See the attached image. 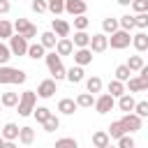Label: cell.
I'll list each match as a JSON object with an SVG mask.
<instances>
[{
    "instance_id": "1",
    "label": "cell",
    "mask_w": 148,
    "mask_h": 148,
    "mask_svg": "<svg viewBox=\"0 0 148 148\" xmlns=\"http://www.w3.org/2000/svg\"><path fill=\"white\" fill-rule=\"evenodd\" d=\"M28 74L18 67H9V65H0V83L9 86V83H25Z\"/></svg>"
},
{
    "instance_id": "2",
    "label": "cell",
    "mask_w": 148,
    "mask_h": 148,
    "mask_svg": "<svg viewBox=\"0 0 148 148\" xmlns=\"http://www.w3.org/2000/svg\"><path fill=\"white\" fill-rule=\"evenodd\" d=\"M46 67H49V72H51V76L56 79V81H60V79H67V69L62 67V62H60V56L56 53V51H51V53H46Z\"/></svg>"
},
{
    "instance_id": "3",
    "label": "cell",
    "mask_w": 148,
    "mask_h": 148,
    "mask_svg": "<svg viewBox=\"0 0 148 148\" xmlns=\"http://www.w3.org/2000/svg\"><path fill=\"white\" fill-rule=\"evenodd\" d=\"M35 104H37V92L35 90H23L21 92V99H18V116H30L35 111Z\"/></svg>"
},
{
    "instance_id": "4",
    "label": "cell",
    "mask_w": 148,
    "mask_h": 148,
    "mask_svg": "<svg viewBox=\"0 0 148 148\" xmlns=\"http://www.w3.org/2000/svg\"><path fill=\"white\" fill-rule=\"evenodd\" d=\"M14 30H16V35H21V37H25V39L37 37V25H32L28 18H16V21H14Z\"/></svg>"
},
{
    "instance_id": "5",
    "label": "cell",
    "mask_w": 148,
    "mask_h": 148,
    "mask_svg": "<svg viewBox=\"0 0 148 148\" xmlns=\"http://www.w3.org/2000/svg\"><path fill=\"white\" fill-rule=\"evenodd\" d=\"M130 44H132V35L125 32V30H118V32H113V35L109 37V46L116 49V51H123V49H127Z\"/></svg>"
},
{
    "instance_id": "6",
    "label": "cell",
    "mask_w": 148,
    "mask_h": 148,
    "mask_svg": "<svg viewBox=\"0 0 148 148\" xmlns=\"http://www.w3.org/2000/svg\"><path fill=\"white\" fill-rule=\"evenodd\" d=\"M56 90H58V81H56V79H44V81H39V86H37V95H39L42 99L53 97Z\"/></svg>"
},
{
    "instance_id": "7",
    "label": "cell",
    "mask_w": 148,
    "mask_h": 148,
    "mask_svg": "<svg viewBox=\"0 0 148 148\" xmlns=\"http://www.w3.org/2000/svg\"><path fill=\"white\" fill-rule=\"evenodd\" d=\"M28 39L21 37V35H14L9 39V49H12V56H28Z\"/></svg>"
},
{
    "instance_id": "8",
    "label": "cell",
    "mask_w": 148,
    "mask_h": 148,
    "mask_svg": "<svg viewBox=\"0 0 148 148\" xmlns=\"http://www.w3.org/2000/svg\"><path fill=\"white\" fill-rule=\"evenodd\" d=\"M113 106H116V97H111L109 92H104V95H99L95 99V111L97 113H109Z\"/></svg>"
},
{
    "instance_id": "9",
    "label": "cell",
    "mask_w": 148,
    "mask_h": 148,
    "mask_svg": "<svg viewBox=\"0 0 148 148\" xmlns=\"http://www.w3.org/2000/svg\"><path fill=\"white\" fill-rule=\"evenodd\" d=\"M106 49H109V37L104 32H97L90 37V51L92 53H104Z\"/></svg>"
},
{
    "instance_id": "10",
    "label": "cell",
    "mask_w": 148,
    "mask_h": 148,
    "mask_svg": "<svg viewBox=\"0 0 148 148\" xmlns=\"http://www.w3.org/2000/svg\"><path fill=\"white\" fill-rule=\"evenodd\" d=\"M86 9H88L86 0H65V12L72 16H83Z\"/></svg>"
},
{
    "instance_id": "11",
    "label": "cell",
    "mask_w": 148,
    "mask_h": 148,
    "mask_svg": "<svg viewBox=\"0 0 148 148\" xmlns=\"http://www.w3.org/2000/svg\"><path fill=\"white\" fill-rule=\"evenodd\" d=\"M120 123L125 125L127 134H132V132H139V130H141V118H139L136 113H125V116L120 118Z\"/></svg>"
},
{
    "instance_id": "12",
    "label": "cell",
    "mask_w": 148,
    "mask_h": 148,
    "mask_svg": "<svg viewBox=\"0 0 148 148\" xmlns=\"http://www.w3.org/2000/svg\"><path fill=\"white\" fill-rule=\"evenodd\" d=\"M51 30L58 35V39H62V37H69V30H72V25H69L67 21H62V18H53V23H51Z\"/></svg>"
},
{
    "instance_id": "13",
    "label": "cell",
    "mask_w": 148,
    "mask_h": 148,
    "mask_svg": "<svg viewBox=\"0 0 148 148\" xmlns=\"http://www.w3.org/2000/svg\"><path fill=\"white\" fill-rule=\"evenodd\" d=\"M90 62H92V51H90V49H76V51H74V65L86 67V65H90Z\"/></svg>"
},
{
    "instance_id": "14",
    "label": "cell",
    "mask_w": 148,
    "mask_h": 148,
    "mask_svg": "<svg viewBox=\"0 0 148 148\" xmlns=\"http://www.w3.org/2000/svg\"><path fill=\"white\" fill-rule=\"evenodd\" d=\"M56 53L62 58V56H72L74 53V42L69 39V37H62V39H58V44H56Z\"/></svg>"
},
{
    "instance_id": "15",
    "label": "cell",
    "mask_w": 148,
    "mask_h": 148,
    "mask_svg": "<svg viewBox=\"0 0 148 148\" xmlns=\"http://www.w3.org/2000/svg\"><path fill=\"white\" fill-rule=\"evenodd\" d=\"M134 106H136V99L132 97V92H125L123 97H118V109H120V111L134 113Z\"/></svg>"
},
{
    "instance_id": "16",
    "label": "cell",
    "mask_w": 148,
    "mask_h": 148,
    "mask_svg": "<svg viewBox=\"0 0 148 148\" xmlns=\"http://www.w3.org/2000/svg\"><path fill=\"white\" fill-rule=\"evenodd\" d=\"M109 146H111V136H109V132L97 130V132L92 134V148H109Z\"/></svg>"
},
{
    "instance_id": "17",
    "label": "cell",
    "mask_w": 148,
    "mask_h": 148,
    "mask_svg": "<svg viewBox=\"0 0 148 148\" xmlns=\"http://www.w3.org/2000/svg\"><path fill=\"white\" fill-rule=\"evenodd\" d=\"M76 109H79V104H76V99H72V97H62V99L58 102V111L65 113V116H72Z\"/></svg>"
},
{
    "instance_id": "18",
    "label": "cell",
    "mask_w": 148,
    "mask_h": 148,
    "mask_svg": "<svg viewBox=\"0 0 148 148\" xmlns=\"http://www.w3.org/2000/svg\"><path fill=\"white\" fill-rule=\"evenodd\" d=\"M132 46H134L139 53L148 51V32H136V35H132Z\"/></svg>"
},
{
    "instance_id": "19",
    "label": "cell",
    "mask_w": 148,
    "mask_h": 148,
    "mask_svg": "<svg viewBox=\"0 0 148 148\" xmlns=\"http://www.w3.org/2000/svg\"><path fill=\"white\" fill-rule=\"evenodd\" d=\"M90 37L92 35H88L86 30H76L74 32V46L76 49H90Z\"/></svg>"
},
{
    "instance_id": "20",
    "label": "cell",
    "mask_w": 148,
    "mask_h": 148,
    "mask_svg": "<svg viewBox=\"0 0 148 148\" xmlns=\"http://www.w3.org/2000/svg\"><path fill=\"white\" fill-rule=\"evenodd\" d=\"M18 132H21V127L16 125V123H7L5 127H2V139L5 141H14V139H18Z\"/></svg>"
},
{
    "instance_id": "21",
    "label": "cell",
    "mask_w": 148,
    "mask_h": 148,
    "mask_svg": "<svg viewBox=\"0 0 148 148\" xmlns=\"http://www.w3.org/2000/svg\"><path fill=\"white\" fill-rule=\"evenodd\" d=\"M127 90H130V92H143V90L148 92V83H146L141 76H132V79L127 81Z\"/></svg>"
},
{
    "instance_id": "22",
    "label": "cell",
    "mask_w": 148,
    "mask_h": 148,
    "mask_svg": "<svg viewBox=\"0 0 148 148\" xmlns=\"http://www.w3.org/2000/svg\"><path fill=\"white\" fill-rule=\"evenodd\" d=\"M102 30H104V35H113V32L120 30V21L113 18V16H106V18L102 21Z\"/></svg>"
},
{
    "instance_id": "23",
    "label": "cell",
    "mask_w": 148,
    "mask_h": 148,
    "mask_svg": "<svg viewBox=\"0 0 148 148\" xmlns=\"http://www.w3.org/2000/svg\"><path fill=\"white\" fill-rule=\"evenodd\" d=\"M39 44H42L44 49H53V51H56V44H58V39H56V32H53V30H46V32H42V35H39Z\"/></svg>"
},
{
    "instance_id": "24",
    "label": "cell",
    "mask_w": 148,
    "mask_h": 148,
    "mask_svg": "<svg viewBox=\"0 0 148 148\" xmlns=\"http://www.w3.org/2000/svg\"><path fill=\"white\" fill-rule=\"evenodd\" d=\"M28 58H32V60H39V58H46V49L39 44V42H32L30 46H28Z\"/></svg>"
},
{
    "instance_id": "25",
    "label": "cell",
    "mask_w": 148,
    "mask_h": 148,
    "mask_svg": "<svg viewBox=\"0 0 148 148\" xmlns=\"http://www.w3.org/2000/svg\"><path fill=\"white\" fill-rule=\"evenodd\" d=\"M106 90H109V95H111V97H123V95H125V83H123V81H118V79H113V81H109Z\"/></svg>"
},
{
    "instance_id": "26",
    "label": "cell",
    "mask_w": 148,
    "mask_h": 148,
    "mask_svg": "<svg viewBox=\"0 0 148 148\" xmlns=\"http://www.w3.org/2000/svg\"><path fill=\"white\" fill-rule=\"evenodd\" d=\"M106 132H109V136H111V139H120V136H125V134H127V130H125V125H123L120 120H113V123L109 125V130H106Z\"/></svg>"
},
{
    "instance_id": "27",
    "label": "cell",
    "mask_w": 148,
    "mask_h": 148,
    "mask_svg": "<svg viewBox=\"0 0 148 148\" xmlns=\"http://www.w3.org/2000/svg\"><path fill=\"white\" fill-rule=\"evenodd\" d=\"M67 81H69V83H81V81H83V67L72 65V67L67 69Z\"/></svg>"
},
{
    "instance_id": "28",
    "label": "cell",
    "mask_w": 148,
    "mask_h": 148,
    "mask_svg": "<svg viewBox=\"0 0 148 148\" xmlns=\"http://www.w3.org/2000/svg\"><path fill=\"white\" fill-rule=\"evenodd\" d=\"M32 116H35V120H37V123H42V125H44L53 113H51V109H49V106H35Z\"/></svg>"
},
{
    "instance_id": "29",
    "label": "cell",
    "mask_w": 148,
    "mask_h": 148,
    "mask_svg": "<svg viewBox=\"0 0 148 148\" xmlns=\"http://www.w3.org/2000/svg\"><path fill=\"white\" fill-rule=\"evenodd\" d=\"M18 141L23 143V146H30L32 141H35V130L32 127H21V132H18Z\"/></svg>"
},
{
    "instance_id": "30",
    "label": "cell",
    "mask_w": 148,
    "mask_h": 148,
    "mask_svg": "<svg viewBox=\"0 0 148 148\" xmlns=\"http://www.w3.org/2000/svg\"><path fill=\"white\" fill-rule=\"evenodd\" d=\"M12 37H14V23L0 18V39H12Z\"/></svg>"
},
{
    "instance_id": "31",
    "label": "cell",
    "mask_w": 148,
    "mask_h": 148,
    "mask_svg": "<svg viewBox=\"0 0 148 148\" xmlns=\"http://www.w3.org/2000/svg\"><path fill=\"white\" fill-rule=\"evenodd\" d=\"M18 99H21L18 92H2L0 104H2V106H18Z\"/></svg>"
},
{
    "instance_id": "32",
    "label": "cell",
    "mask_w": 148,
    "mask_h": 148,
    "mask_svg": "<svg viewBox=\"0 0 148 148\" xmlns=\"http://www.w3.org/2000/svg\"><path fill=\"white\" fill-rule=\"evenodd\" d=\"M76 104H79L81 109H90V106H95V97H92V92H81V95L76 97Z\"/></svg>"
},
{
    "instance_id": "33",
    "label": "cell",
    "mask_w": 148,
    "mask_h": 148,
    "mask_svg": "<svg viewBox=\"0 0 148 148\" xmlns=\"http://www.w3.org/2000/svg\"><path fill=\"white\" fill-rule=\"evenodd\" d=\"M125 65L130 67V72H141L146 62H143V58H141V56H130V60H127Z\"/></svg>"
},
{
    "instance_id": "34",
    "label": "cell",
    "mask_w": 148,
    "mask_h": 148,
    "mask_svg": "<svg viewBox=\"0 0 148 148\" xmlns=\"http://www.w3.org/2000/svg\"><path fill=\"white\" fill-rule=\"evenodd\" d=\"M118 21H120V30H125V32H132V30L136 28V23H134V16H130V14L120 16Z\"/></svg>"
},
{
    "instance_id": "35",
    "label": "cell",
    "mask_w": 148,
    "mask_h": 148,
    "mask_svg": "<svg viewBox=\"0 0 148 148\" xmlns=\"http://www.w3.org/2000/svg\"><path fill=\"white\" fill-rule=\"evenodd\" d=\"M86 88H88L86 92H92V95L99 92V90H102V79H99V76H90V79L86 81Z\"/></svg>"
},
{
    "instance_id": "36",
    "label": "cell",
    "mask_w": 148,
    "mask_h": 148,
    "mask_svg": "<svg viewBox=\"0 0 148 148\" xmlns=\"http://www.w3.org/2000/svg\"><path fill=\"white\" fill-rule=\"evenodd\" d=\"M130 74H132V72H130V67H127V65H118V67H116V79H118V81L127 83V81L132 79Z\"/></svg>"
},
{
    "instance_id": "37",
    "label": "cell",
    "mask_w": 148,
    "mask_h": 148,
    "mask_svg": "<svg viewBox=\"0 0 148 148\" xmlns=\"http://www.w3.org/2000/svg\"><path fill=\"white\" fill-rule=\"evenodd\" d=\"M49 12H51L53 16L62 14V12H65V0H49Z\"/></svg>"
},
{
    "instance_id": "38",
    "label": "cell",
    "mask_w": 148,
    "mask_h": 148,
    "mask_svg": "<svg viewBox=\"0 0 148 148\" xmlns=\"http://www.w3.org/2000/svg\"><path fill=\"white\" fill-rule=\"evenodd\" d=\"M53 148H79V143H76V139H72V136H62V139L56 141Z\"/></svg>"
},
{
    "instance_id": "39",
    "label": "cell",
    "mask_w": 148,
    "mask_h": 148,
    "mask_svg": "<svg viewBox=\"0 0 148 148\" xmlns=\"http://www.w3.org/2000/svg\"><path fill=\"white\" fill-rule=\"evenodd\" d=\"M42 127H44V132H56V130L60 127V118H58V116L53 113V116H51V118H49V120H46V123H44Z\"/></svg>"
},
{
    "instance_id": "40",
    "label": "cell",
    "mask_w": 148,
    "mask_h": 148,
    "mask_svg": "<svg viewBox=\"0 0 148 148\" xmlns=\"http://www.w3.org/2000/svg\"><path fill=\"white\" fill-rule=\"evenodd\" d=\"M30 7L35 14H44V12H49V0H32Z\"/></svg>"
},
{
    "instance_id": "41",
    "label": "cell",
    "mask_w": 148,
    "mask_h": 148,
    "mask_svg": "<svg viewBox=\"0 0 148 148\" xmlns=\"http://www.w3.org/2000/svg\"><path fill=\"white\" fill-rule=\"evenodd\" d=\"M9 58H12V49L0 39V65H7V62H9Z\"/></svg>"
},
{
    "instance_id": "42",
    "label": "cell",
    "mask_w": 148,
    "mask_h": 148,
    "mask_svg": "<svg viewBox=\"0 0 148 148\" xmlns=\"http://www.w3.org/2000/svg\"><path fill=\"white\" fill-rule=\"evenodd\" d=\"M134 113H136L139 118H148V99H141V102H136V106H134Z\"/></svg>"
},
{
    "instance_id": "43",
    "label": "cell",
    "mask_w": 148,
    "mask_h": 148,
    "mask_svg": "<svg viewBox=\"0 0 148 148\" xmlns=\"http://www.w3.org/2000/svg\"><path fill=\"white\" fill-rule=\"evenodd\" d=\"M88 25H90V18H88L86 14H83V16H74V28H76V30H86Z\"/></svg>"
},
{
    "instance_id": "44",
    "label": "cell",
    "mask_w": 148,
    "mask_h": 148,
    "mask_svg": "<svg viewBox=\"0 0 148 148\" xmlns=\"http://www.w3.org/2000/svg\"><path fill=\"white\" fill-rule=\"evenodd\" d=\"M134 23H136V28H139V30H146V28H148V12L136 14V16H134Z\"/></svg>"
},
{
    "instance_id": "45",
    "label": "cell",
    "mask_w": 148,
    "mask_h": 148,
    "mask_svg": "<svg viewBox=\"0 0 148 148\" xmlns=\"http://www.w3.org/2000/svg\"><path fill=\"white\" fill-rule=\"evenodd\" d=\"M132 9H134L136 14L148 12V0H132Z\"/></svg>"
},
{
    "instance_id": "46",
    "label": "cell",
    "mask_w": 148,
    "mask_h": 148,
    "mask_svg": "<svg viewBox=\"0 0 148 148\" xmlns=\"http://www.w3.org/2000/svg\"><path fill=\"white\" fill-rule=\"evenodd\" d=\"M118 148H134V139H132V134L120 136V139H118Z\"/></svg>"
},
{
    "instance_id": "47",
    "label": "cell",
    "mask_w": 148,
    "mask_h": 148,
    "mask_svg": "<svg viewBox=\"0 0 148 148\" xmlns=\"http://www.w3.org/2000/svg\"><path fill=\"white\" fill-rule=\"evenodd\" d=\"M12 9V5H9V0H0V14H7Z\"/></svg>"
},
{
    "instance_id": "48",
    "label": "cell",
    "mask_w": 148,
    "mask_h": 148,
    "mask_svg": "<svg viewBox=\"0 0 148 148\" xmlns=\"http://www.w3.org/2000/svg\"><path fill=\"white\" fill-rule=\"evenodd\" d=\"M139 76H141V79H143V81L148 83V65H143V69L139 72Z\"/></svg>"
},
{
    "instance_id": "49",
    "label": "cell",
    "mask_w": 148,
    "mask_h": 148,
    "mask_svg": "<svg viewBox=\"0 0 148 148\" xmlns=\"http://www.w3.org/2000/svg\"><path fill=\"white\" fill-rule=\"evenodd\" d=\"M118 5H123V7H127V5H132V0H116Z\"/></svg>"
},
{
    "instance_id": "50",
    "label": "cell",
    "mask_w": 148,
    "mask_h": 148,
    "mask_svg": "<svg viewBox=\"0 0 148 148\" xmlns=\"http://www.w3.org/2000/svg\"><path fill=\"white\" fill-rule=\"evenodd\" d=\"M5 148H16V143L14 141H5Z\"/></svg>"
},
{
    "instance_id": "51",
    "label": "cell",
    "mask_w": 148,
    "mask_h": 148,
    "mask_svg": "<svg viewBox=\"0 0 148 148\" xmlns=\"http://www.w3.org/2000/svg\"><path fill=\"white\" fill-rule=\"evenodd\" d=\"M0 148H5V139H2V134H0Z\"/></svg>"
},
{
    "instance_id": "52",
    "label": "cell",
    "mask_w": 148,
    "mask_h": 148,
    "mask_svg": "<svg viewBox=\"0 0 148 148\" xmlns=\"http://www.w3.org/2000/svg\"><path fill=\"white\" fill-rule=\"evenodd\" d=\"M109 148H118V146H109Z\"/></svg>"
},
{
    "instance_id": "53",
    "label": "cell",
    "mask_w": 148,
    "mask_h": 148,
    "mask_svg": "<svg viewBox=\"0 0 148 148\" xmlns=\"http://www.w3.org/2000/svg\"><path fill=\"white\" fill-rule=\"evenodd\" d=\"M0 109H2V104H0Z\"/></svg>"
}]
</instances>
